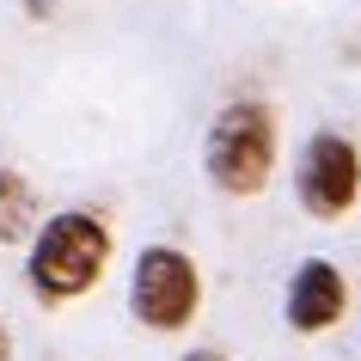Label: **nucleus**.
<instances>
[{
  "label": "nucleus",
  "mask_w": 361,
  "mask_h": 361,
  "mask_svg": "<svg viewBox=\"0 0 361 361\" xmlns=\"http://www.w3.org/2000/svg\"><path fill=\"white\" fill-rule=\"evenodd\" d=\"M184 361H227V355H214V349H196V355H184Z\"/></svg>",
  "instance_id": "obj_8"
},
{
  "label": "nucleus",
  "mask_w": 361,
  "mask_h": 361,
  "mask_svg": "<svg viewBox=\"0 0 361 361\" xmlns=\"http://www.w3.org/2000/svg\"><path fill=\"white\" fill-rule=\"evenodd\" d=\"M0 361H13V331H6V319H0Z\"/></svg>",
  "instance_id": "obj_7"
},
{
  "label": "nucleus",
  "mask_w": 361,
  "mask_h": 361,
  "mask_svg": "<svg viewBox=\"0 0 361 361\" xmlns=\"http://www.w3.org/2000/svg\"><path fill=\"white\" fill-rule=\"evenodd\" d=\"M294 196H300L306 214L319 221H343V214L361 202V153L349 135H312L300 147V166H294Z\"/></svg>",
  "instance_id": "obj_4"
},
{
  "label": "nucleus",
  "mask_w": 361,
  "mask_h": 361,
  "mask_svg": "<svg viewBox=\"0 0 361 361\" xmlns=\"http://www.w3.org/2000/svg\"><path fill=\"white\" fill-rule=\"evenodd\" d=\"M343 306H349V288H343V269L331 257H306L294 269V282H288V324L300 331V337H319L331 324L343 319Z\"/></svg>",
  "instance_id": "obj_5"
},
{
  "label": "nucleus",
  "mask_w": 361,
  "mask_h": 361,
  "mask_svg": "<svg viewBox=\"0 0 361 361\" xmlns=\"http://www.w3.org/2000/svg\"><path fill=\"white\" fill-rule=\"evenodd\" d=\"M111 264V227L86 209L49 214L31 239V288L43 300H80L92 294L98 276Z\"/></svg>",
  "instance_id": "obj_1"
},
{
  "label": "nucleus",
  "mask_w": 361,
  "mask_h": 361,
  "mask_svg": "<svg viewBox=\"0 0 361 361\" xmlns=\"http://www.w3.org/2000/svg\"><path fill=\"white\" fill-rule=\"evenodd\" d=\"M209 184L227 196H257L276 171V111L257 98H233L227 111H214L209 147H202Z\"/></svg>",
  "instance_id": "obj_2"
},
{
  "label": "nucleus",
  "mask_w": 361,
  "mask_h": 361,
  "mask_svg": "<svg viewBox=\"0 0 361 361\" xmlns=\"http://www.w3.org/2000/svg\"><path fill=\"white\" fill-rule=\"evenodd\" d=\"M202 306V276H196L190 251L178 245H147L135 257V276H129V312L147 331H184Z\"/></svg>",
  "instance_id": "obj_3"
},
{
  "label": "nucleus",
  "mask_w": 361,
  "mask_h": 361,
  "mask_svg": "<svg viewBox=\"0 0 361 361\" xmlns=\"http://www.w3.org/2000/svg\"><path fill=\"white\" fill-rule=\"evenodd\" d=\"M37 190L31 178L13 166H0V245H19V239H37Z\"/></svg>",
  "instance_id": "obj_6"
}]
</instances>
